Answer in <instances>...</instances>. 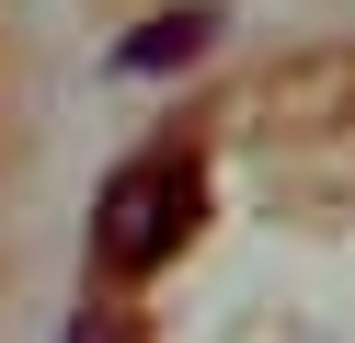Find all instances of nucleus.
<instances>
[{"label":"nucleus","instance_id":"nucleus-1","mask_svg":"<svg viewBox=\"0 0 355 343\" xmlns=\"http://www.w3.org/2000/svg\"><path fill=\"white\" fill-rule=\"evenodd\" d=\"M195 206H207V172H195L184 149L172 160H126L115 183H103V206H92V263L115 274H161V252H184V229H195Z\"/></svg>","mask_w":355,"mask_h":343},{"label":"nucleus","instance_id":"nucleus-2","mask_svg":"<svg viewBox=\"0 0 355 343\" xmlns=\"http://www.w3.org/2000/svg\"><path fill=\"white\" fill-rule=\"evenodd\" d=\"M207 46H218V12L195 0V12H161V23H138V35H115V69H126V80H149V69L207 58Z\"/></svg>","mask_w":355,"mask_h":343}]
</instances>
